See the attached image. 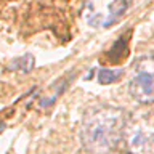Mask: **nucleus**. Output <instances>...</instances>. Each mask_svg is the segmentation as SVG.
Segmentation results:
<instances>
[{
  "label": "nucleus",
  "mask_w": 154,
  "mask_h": 154,
  "mask_svg": "<svg viewBox=\"0 0 154 154\" xmlns=\"http://www.w3.org/2000/svg\"><path fill=\"white\" fill-rule=\"evenodd\" d=\"M122 141L130 154H154V116L133 114L127 117Z\"/></svg>",
  "instance_id": "f03ea898"
},
{
  "label": "nucleus",
  "mask_w": 154,
  "mask_h": 154,
  "mask_svg": "<svg viewBox=\"0 0 154 154\" xmlns=\"http://www.w3.org/2000/svg\"><path fill=\"white\" fill-rule=\"evenodd\" d=\"M130 3H132V0H114V2L109 5L111 14H109V19L106 21V26H109V24H112L114 21H117V19L125 13V10L130 7Z\"/></svg>",
  "instance_id": "20e7f679"
},
{
  "label": "nucleus",
  "mask_w": 154,
  "mask_h": 154,
  "mask_svg": "<svg viewBox=\"0 0 154 154\" xmlns=\"http://www.w3.org/2000/svg\"><path fill=\"white\" fill-rule=\"evenodd\" d=\"M119 75H122V72H114V71H109V69H101L100 71V74H98V77H100V84H112L114 80H117L119 79Z\"/></svg>",
  "instance_id": "423d86ee"
},
{
  "label": "nucleus",
  "mask_w": 154,
  "mask_h": 154,
  "mask_svg": "<svg viewBox=\"0 0 154 154\" xmlns=\"http://www.w3.org/2000/svg\"><path fill=\"white\" fill-rule=\"evenodd\" d=\"M127 114L114 106H98L85 114L79 130V140L87 152H111L122 141Z\"/></svg>",
  "instance_id": "f257e3e1"
},
{
  "label": "nucleus",
  "mask_w": 154,
  "mask_h": 154,
  "mask_svg": "<svg viewBox=\"0 0 154 154\" xmlns=\"http://www.w3.org/2000/svg\"><path fill=\"white\" fill-rule=\"evenodd\" d=\"M128 93L141 104L154 103V55L135 60L128 75Z\"/></svg>",
  "instance_id": "7ed1b4c3"
},
{
  "label": "nucleus",
  "mask_w": 154,
  "mask_h": 154,
  "mask_svg": "<svg viewBox=\"0 0 154 154\" xmlns=\"http://www.w3.org/2000/svg\"><path fill=\"white\" fill-rule=\"evenodd\" d=\"M106 154H116V152H112V151H111V152H106Z\"/></svg>",
  "instance_id": "0eeeda50"
},
{
  "label": "nucleus",
  "mask_w": 154,
  "mask_h": 154,
  "mask_svg": "<svg viewBox=\"0 0 154 154\" xmlns=\"http://www.w3.org/2000/svg\"><path fill=\"white\" fill-rule=\"evenodd\" d=\"M10 67L11 69H19L23 72H29L34 67V58H32V55H24L21 58H18V60H14Z\"/></svg>",
  "instance_id": "39448f33"
}]
</instances>
